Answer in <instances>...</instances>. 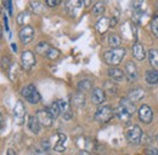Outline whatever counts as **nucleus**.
Masks as SVG:
<instances>
[{"mask_svg": "<svg viewBox=\"0 0 158 155\" xmlns=\"http://www.w3.org/2000/svg\"><path fill=\"white\" fill-rule=\"evenodd\" d=\"M139 119L143 122V124H150L153 119V112L151 110V108L147 104H142L139 108Z\"/></svg>", "mask_w": 158, "mask_h": 155, "instance_id": "obj_10", "label": "nucleus"}, {"mask_svg": "<svg viewBox=\"0 0 158 155\" xmlns=\"http://www.w3.org/2000/svg\"><path fill=\"white\" fill-rule=\"evenodd\" d=\"M135 110H136V108H135L134 102H131L128 97H125V98H122L120 99L116 114H117V116H118L122 121L128 122L131 119L133 114L135 113Z\"/></svg>", "mask_w": 158, "mask_h": 155, "instance_id": "obj_1", "label": "nucleus"}, {"mask_svg": "<svg viewBox=\"0 0 158 155\" xmlns=\"http://www.w3.org/2000/svg\"><path fill=\"white\" fill-rule=\"evenodd\" d=\"M151 29H152L153 34L158 37V16H155L153 19H152V22H151Z\"/></svg>", "mask_w": 158, "mask_h": 155, "instance_id": "obj_31", "label": "nucleus"}, {"mask_svg": "<svg viewBox=\"0 0 158 155\" xmlns=\"http://www.w3.org/2000/svg\"><path fill=\"white\" fill-rule=\"evenodd\" d=\"M64 5H66L67 10L71 12V15H72V16H76V12L80 9V6L83 5V2H81V1H78V0H74V1H68V2H66Z\"/></svg>", "mask_w": 158, "mask_h": 155, "instance_id": "obj_21", "label": "nucleus"}, {"mask_svg": "<svg viewBox=\"0 0 158 155\" xmlns=\"http://www.w3.org/2000/svg\"><path fill=\"white\" fill-rule=\"evenodd\" d=\"M145 79L147 81V84L150 85H156L158 84V70L157 69H150L146 72Z\"/></svg>", "mask_w": 158, "mask_h": 155, "instance_id": "obj_19", "label": "nucleus"}, {"mask_svg": "<svg viewBox=\"0 0 158 155\" xmlns=\"http://www.w3.org/2000/svg\"><path fill=\"white\" fill-rule=\"evenodd\" d=\"M28 129H29L33 133H35V135L40 132L41 124H40V121L38 120L37 116H29V119H28Z\"/></svg>", "mask_w": 158, "mask_h": 155, "instance_id": "obj_16", "label": "nucleus"}, {"mask_svg": "<svg viewBox=\"0 0 158 155\" xmlns=\"http://www.w3.org/2000/svg\"><path fill=\"white\" fill-rule=\"evenodd\" d=\"M141 138H142V130L140 129V126H138V125H133L127 131V139H128L129 144H131V145L140 144Z\"/></svg>", "mask_w": 158, "mask_h": 155, "instance_id": "obj_6", "label": "nucleus"}, {"mask_svg": "<svg viewBox=\"0 0 158 155\" xmlns=\"http://www.w3.org/2000/svg\"><path fill=\"white\" fill-rule=\"evenodd\" d=\"M78 155H91L89 152H86V150H80L78 153Z\"/></svg>", "mask_w": 158, "mask_h": 155, "instance_id": "obj_35", "label": "nucleus"}, {"mask_svg": "<svg viewBox=\"0 0 158 155\" xmlns=\"http://www.w3.org/2000/svg\"><path fill=\"white\" fill-rule=\"evenodd\" d=\"M73 104H74L77 108L84 107V104H85V96H84V93H81V92L76 93L74 97H73Z\"/></svg>", "mask_w": 158, "mask_h": 155, "instance_id": "obj_27", "label": "nucleus"}, {"mask_svg": "<svg viewBox=\"0 0 158 155\" xmlns=\"http://www.w3.org/2000/svg\"><path fill=\"white\" fill-rule=\"evenodd\" d=\"M156 139H157V143H158V135L156 136Z\"/></svg>", "mask_w": 158, "mask_h": 155, "instance_id": "obj_38", "label": "nucleus"}, {"mask_svg": "<svg viewBox=\"0 0 158 155\" xmlns=\"http://www.w3.org/2000/svg\"><path fill=\"white\" fill-rule=\"evenodd\" d=\"M24 117H26V109L23 105L22 101H17L14 108V122L16 125H23L24 124Z\"/></svg>", "mask_w": 158, "mask_h": 155, "instance_id": "obj_7", "label": "nucleus"}, {"mask_svg": "<svg viewBox=\"0 0 158 155\" xmlns=\"http://www.w3.org/2000/svg\"><path fill=\"white\" fill-rule=\"evenodd\" d=\"M91 99H93V102H94L95 104H101V103H103L105 99H106V93H105V91H103L102 89H100V87H95V89L93 90V92H91Z\"/></svg>", "mask_w": 158, "mask_h": 155, "instance_id": "obj_13", "label": "nucleus"}, {"mask_svg": "<svg viewBox=\"0 0 158 155\" xmlns=\"http://www.w3.org/2000/svg\"><path fill=\"white\" fill-rule=\"evenodd\" d=\"M29 6H31L32 11L35 12V14H41L44 11V6H43V4L39 2V1H31L29 2Z\"/></svg>", "mask_w": 158, "mask_h": 155, "instance_id": "obj_29", "label": "nucleus"}, {"mask_svg": "<svg viewBox=\"0 0 158 155\" xmlns=\"http://www.w3.org/2000/svg\"><path fill=\"white\" fill-rule=\"evenodd\" d=\"M49 7H55V6H57L61 4V1L60 0H46V2H45Z\"/></svg>", "mask_w": 158, "mask_h": 155, "instance_id": "obj_33", "label": "nucleus"}, {"mask_svg": "<svg viewBox=\"0 0 158 155\" xmlns=\"http://www.w3.org/2000/svg\"><path fill=\"white\" fill-rule=\"evenodd\" d=\"M125 56V49L123 47H117V49H111L103 54L105 62L110 66H118L123 61V57Z\"/></svg>", "mask_w": 158, "mask_h": 155, "instance_id": "obj_2", "label": "nucleus"}, {"mask_svg": "<svg viewBox=\"0 0 158 155\" xmlns=\"http://www.w3.org/2000/svg\"><path fill=\"white\" fill-rule=\"evenodd\" d=\"M48 110H49V113L51 114L52 119H57L59 115L61 114V109H60L59 102H57V101H56V102H54V103L48 108Z\"/></svg>", "mask_w": 158, "mask_h": 155, "instance_id": "obj_26", "label": "nucleus"}, {"mask_svg": "<svg viewBox=\"0 0 158 155\" xmlns=\"http://www.w3.org/2000/svg\"><path fill=\"white\" fill-rule=\"evenodd\" d=\"M157 6H158V4H157Z\"/></svg>", "mask_w": 158, "mask_h": 155, "instance_id": "obj_39", "label": "nucleus"}, {"mask_svg": "<svg viewBox=\"0 0 158 155\" xmlns=\"http://www.w3.org/2000/svg\"><path fill=\"white\" fill-rule=\"evenodd\" d=\"M110 22H111V27H114L117 24V22H118V18L117 17H112V18L110 19Z\"/></svg>", "mask_w": 158, "mask_h": 155, "instance_id": "obj_34", "label": "nucleus"}, {"mask_svg": "<svg viewBox=\"0 0 158 155\" xmlns=\"http://www.w3.org/2000/svg\"><path fill=\"white\" fill-rule=\"evenodd\" d=\"M145 154L146 155H158V149L153 148V147L146 148V149H145Z\"/></svg>", "mask_w": 158, "mask_h": 155, "instance_id": "obj_32", "label": "nucleus"}, {"mask_svg": "<svg viewBox=\"0 0 158 155\" xmlns=\"http://www.w3.org/2000/svg\"><path fill=\"white\" fill-rule=\"evenodd\" d=\"M124 73H125V77L128 78L129 81L136 80V78H138V68H136L135 63L127 62L125 66H124Z\"/></svg>", "mask_w": 158, "mask_h": 155, "instance_id": "obj_12", "label": "nucleus"}, {"mask_svg": "<svg viewBox=\"0 0 158 155\" xmlns=\"http://www.w3.org/2000/svg\"><path fill=\"white\" fill-rule=\"evenodd\" d=\"M128 98L131 101V102H139V101H141L142 98H145V91L142 90V89H134V90H131L130 92H129V95H128Z\"/></svg>", "mask_w": 158, "mask_h": 155, "instance_id": "obj_18", "label": "nucleus"}, {"mask_svg": "<svg viewBox=\"0 0 158 155\" xmlns=\"http://www.w3.org/2000/svg\"><path fill=\"white\" fill-rule=\"evenodd\" d=\"M120 42H122V39H120V37H119L117 33H111L108 35V45L111 47L117 49V47H119Z\"/></svg>", "mask_w": 158, "mask_h": 155, "instance_id": "obj_24", "label": "nucleus"}, {"mask_svg": "<svg viewBox=\"0 0 158 155\" xmlns=\"http://www.w3.org/2000/svg\"><path fill=\"white\" fill-rule=\"evenodd\" d=\"M66 142H67V136L63 135V133H59L57 135V142L55 143L54 145V149L56 152H63L66 149Z\"/></svg>", "mask_w": 158, "mask_h": 155, "instance_id": "obj_20", "label": "nucleus"}, {"mask_svg": "<svg viewBox=\"0 0 158 155\" xmlns=\"http://www.w3.org/2000/svg\"><path fill=\"white\" fill-rule=\"evenodd\" d=\"M147 57H148V62L150 64L155 68V69H158V51L156 49H151L147 54Z\"/></svg>", "mask_w": 158, "mask_h": 155, "instance_id": "obj_22", "label": "nucleus"}, {"mask_svg": "<svg viewBox=\"0 0 158 155\" xmlns=\"http://www.w3.org/2000/svg\"><path fill=\"white\" fill-rule=\"evenodd\" d=\"M108 77L111 78L113 81L120 82L125 79V73L123 70H120L119 68H110L108 69Z\"/></svg>", "mask_w": 158, "mask_h": 155, "instance_id": "obj_15", "label": "nucleus"}, {"mask_svg": "<svg viewBox=\"0 0 158 155\" xmlns=\"http://www.w3.org/2000/svg\"><path fill=\"white\" fill-rule=\"evenodd\" d=\"M110 27H111V22L107 17H101L96 23V29L100 34H105Z\"/></svg>", "mask_w": 158, "mask_h": 155, "instance_id": "obj_17", "label": "nucleus"}, {"mask_svg": "<svg viewBox=\"0 0 158 155\" xmlns=\"http://www.w3.org/2000/svg\"><path fill=\"white\" fill-rule=\"evenodd\" d=\"M103 11H105V4H103L102 1L95 2V4H94V6H93V9H91V12H93L95 16L103 14Z\"/></svg>", "mask_w": 158, "mask_h": 155, "instance_id": "obj_28", "label": "nucleus"}, {"mask_svg": "<svg viewBox=\"0 0 158 155\" xmlns=\"http://www.w3.org/2000/svg\"><path fill=\"white\" fill-rule=\"evenodd\" d=\"M77 87H78V92H81V93H84V92L89 91V90L93 87V84H91V81H90V80H88V79H84V80L79 81L78 85H77Z\"/></svg>", "mask_w": 158, "mask_h": 155, "instance_id": "obj_25", "label": "nucleus"}, {"mask_svg": "<svg viewBox=\"0 0 158 155\" xmlns=\"http://www.w3.org/2000/svg\"><path fill=\"white\" fill-rule=\"evenodd\" d=\"M37 52L41 55V56H44V57L49 58V59H56V58H59L60 56V51L57 49H55L54 46H51L50 44H48V42H39L38 45H37Z\"/></svg>", "mask_w": 158, "mask_h": 155, "instance_id": "obj_3", "label": "nucleus"}, {"mask_svg": "<svg viewBox=\"0 0 158 155\" xmlns=\"http://www.w3.org/2000/svg\"><path fill=\"white\" fill-rule=\"evenodd\" d=\"M19 37H20L21 42H22L23 45H27V44L32 42V40L34 38V29H33V27H31V26L23 27L20 30Z\"/></svg>", "mask_w": 158, "mask_h": 155, "instance_id": "obj_9", "label": "nucleus"}, {"mask_svg": "<svg viewBox=\"0 0 158 155\" xmlns=\"http://www.w3.org/2000/svg\"><path fill=\"white\" fill-rule=\"evenodd\" d=\"M37 117H38V120H39L40 124H41L43 126L49 127V126H51V125H52L54 119H52V116H51V114L49 113V110H48V109H41V110H38V112H37Z\"/></svg>", "mask_w": 158, "mask_h": 155, "instance_id": "obj_11", "label": "nucleus"}, {"mask_svg": "<svg viewBox=\"0 0 158 155\" xmlns=\"http://www.w3.org/2000/svg\"><path fill=\"white\" fill-rule=\"evenodd\" d=\"M29 18V14L27 12V11H23V12H21L17 15V23L19 24H24L26 23V21Z\"/></svg>", "mask_w": 158, "mask_h": 155, "instance_id": "obj_30", "label": "nucleus"}, {"mask_svg": "<svg viewBox=\"0 0 158 155\" xmlns=\"http://www.w3.org/2000/svg\"><path fill=\"white\" fill-rule=\"evenodd\" d=\"M21 63L26 70H31L35 66V57L32 51H23L21 55Z\"/></svg>", "mask_w": 158, "mask_h": 155, "instance_id": "obj_8", "label": "nucleus"}, {"mask_svg": "<svg viewBox=\"0 0 158 155\" xmlns=\"http://www.w3.org/2000/svg\"><path fill=\"white\" fill-rule=\"evenodd\" d=\"M113 116H114V110H113L110 105L100 107L99 109L96 110V113H95V119H96L99 122H101V124L108 122Z\"/></svg>", "mask_w": 158, "mask_h": 155, "instance_id": "obj_5", "label": "nucleus"}, {"mask_svg": "<svg viewBox=\"0 0 158 155\" xmlns=\"http://www.w3.org/2000/svg\"><path fill=\"white\" fill-rule=\"evenodd\" d=\"M133 56L136 58L138 61H143L146 58V51H145V47L141 45V44H134L133 45Z\"/></svg>", "mask_w": 158, "mask_h": 155, "instance_id": "obj_14", "label": "nucleus"}, {"mask_svg": "<svg viewBox=\"0 0 158 155\" xmlns=\"http://www.w3.org/2000/svg\"><path fill=\"white\" fill-rule=\"evenodd\" d=\"M6 155H16V153H15V150L9 149V150H7V153H6Z\"/></svg>", "mask_w": 158, "mask_h": 155, "instance_id": "obj_36", "label": "nucleus"}, {"mask_svg": "<svg viewBox=\"0 0 158 155\" xmlns=\"http://www.w3.org/2000/svg\"><path fill=\"white\" fill-rule=\"evenodd\" d=\"M59 102V105H60V109H61V113L63 114V117L66 119H71V112H69V105H68V102L64 101V99H60L57 101Z\"/></svg>", "mask_w": 158, "mask_h": 155, "instance_id": "obj_23", "label": "nucleus"}, {"mask_svg": "<svg viewBox=\"0 0 158 155\" xmlns=\"http://www.w3.org/2000/svg\"><path fill=\"white\" fill-rule=\"evenodd\" d=\"M11 46H12V50H14V51H15V52H17V46H16V45H15V44H12V45H11Z\"/></svg>", "mask_w": 158, "mask_h": 155, "instance_id": "obj_37", "label": "nucleus"}, {"mask_svg": "<svg viewBox=\"0 0 158 155\" xmlns=\"http://www.w3.org/2000/svg\"><path fill=\"white\" fill-rule=\"evenodd\" d=\"M21 95L24 97L29 103H32V104L39 103L40 99H41L40 93L38 92V90L35 89V86L33 84H29V85L24 86L22 89V91H21Z\"/></svg>", "mask_w": 158, "mask_h": 155, "instance_id": "obj_4", "label": "nucleus"}]
</instances>
